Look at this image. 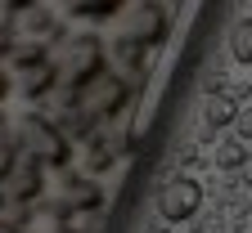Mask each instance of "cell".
<instances>
[{
    "label": "cell",
    "mask_w": 252,
    "mask_h": 233,
    "mask_svg": "<svg viewBox=\"0 0 252 233\" xmlns=\"http://www.w3.org/2000/svg\"><path fill=\"white\" fill-rule=\"evenodd\" d=\"M239 104H234V94H212L207 99V108H203V117H207V130H220V126H234L239 121Z\"/></svg>",
    "instance_id": "7a4b0ae2"
},
{
    "label": "cell",
    "mask_w": 252,
    "mask_h": 233,
    "mask_svg": "<svg viewBox=\"0 0 252 233\" xmlns=\"http://www.w3.org/2000/svg\"><path fill=\"white\" fill-rule=\"evenodd\" d=\"M234 126H239V139H252V108H243Z\"/></svg>",
    "instance_id": "5b68a950"
},
{
    "label": "cell",
    "mask_w": 252,
    "mask_h": 233,
    "mask_svg": "<svg viewBox=\"0 0 252 233\" xmlns=\"http://www.w3.org/2000/svg\"><path fill=\"white\" fill-rule=\"evenodd\" d=\"M203 207V184L189 180V175H176L162 184V193H158V215H162L167 224H180V220H194Z\"/></svg>",
    "instance_id": "6da1fadb"
},
{
    "label": "cell",
    "mask_w": 252,
    "mask_h": 233,
    "mask_svg": "<svg viewBox=\"0 0 252 233\" xmlns=\"http://www.w3.org/2000/svg\"><path fill=\"white\" fill-rule=\"evenodd\" d=\"M5 233H14V229H5Z\"/></svg>",
    "instance_id": "ba28073f"
},
{
    "label": "cell",
    "mask_w": 252,
    "mask_h": 233,
    "mask_svg": "<svg viewBox=\"0 0 252 233\" xmlns=\"http://www.w3.org/2000/svg\"><path fill=\"white\" fill-rule=\"evenodd\" d=\"M239 180H243V184L252 188V153H248V161H243V171H239Z\"/></svg>",
    "instance_id": "8992f818"
},
{
    "label": "cell",
    "mask_w": 252,
    "mask_h": 233,
    "mask_svg": "<svg viewBox=\"0 0 252 233\" xmlns=\"http://www.w3.org/2000/svg\"><path fill=\"white\" fill-rule=\"evenodd\" d=\"M149 233H167V229H162V224H153V229H149Z\"/></svg>",
    "instance_id": "52a82bcc"
},
{
    "label": "cell",
    "mask_w": 252,
    "mask_h": 233,
    "mask_svg": "<svg viewBox=\"0 0 252 233\" xmlns=\"http://www.w3.org/2000/svg\"><path fill=\"white\" fill-rule=\"evenodd\" d=\"M243 161H248V153H243L239 139H225V144H220V153H216V166H220V171H243Z\"/></svg>",
    "instance_id": "277c9868"
},
{
    "label": "cell",
    "mask_w": 252,
    "mask_h": 233,
    "mask_svg": "<svg viewBox=\"0 0 252 233\" xmlns=\"http://www.w3.org/2000/svg\"><path fill=\"white\" fill-rule=\"evenodd\" d=\"M230 54H234V63H248L252 68V23H234L230 27Z\"/></svg>",
    "instance_id": "3957f363"
}]
</instances>
